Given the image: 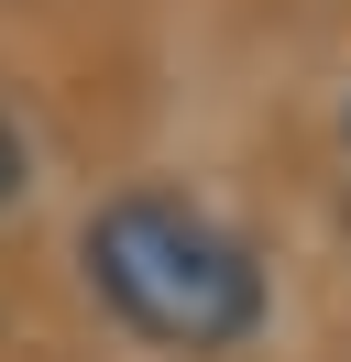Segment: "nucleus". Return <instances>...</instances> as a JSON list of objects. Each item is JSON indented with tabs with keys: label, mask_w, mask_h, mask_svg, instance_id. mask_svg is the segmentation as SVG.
Instances as JSON below:
<instances>
[{
	"label": "nucleus",
	"mask_w": 351,
	"mask_h": 362,
	"mask_svg": "<svg viewBox=\"0 0 351 362\" xmlns=\"http://www.w3.org/2000/svg\"><path fill=\"white\" fill-rule=\"evenodd\" d=\"M77 274L110 318H121L143 351L165 362H231L263 340L275 286H263V252L219 220L187 187H110L77 220Z\"/></svg>",
	"instance_id": "obj_1"
},
{
	"label": "nucleus",
	"mask_w": 351,
	"mask_h": 362,
	"mask_svg": "<svg viewBox=\"0 0 351 362\" xmlns=\"http://www.w3.org/2000/svg\"><path fill=\"white\" fill-rule=\"evenodd\" d=\"M11 198H22V132L0 121V209H11Z\"/></svg>",
	"instance_id": "obj_2"
},
{
	"label": "nucleus",
	"mask_w": 351,
	"mask_h": 362,
	"mask_svg": "<svg viewBox=\"0 0 351 362\" xmlns=\"http://www.w3.org/2000/svg\"><path fill=\"white\" fill-rule=\"evenodd\" d=\"M340 143H351V99H340Z\"/></svg>",
	"instance_id": "obj_3"
}]
</instances>
